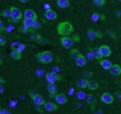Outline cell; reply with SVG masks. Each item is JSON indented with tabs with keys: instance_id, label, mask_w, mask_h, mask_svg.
Instances as JSON below:
<instances>
[{
	"instance_id": "cell-1",
	"label": "cell",
	"mask_w": 121,
	"mask_h": 114,
	"mask_svg": "<svg viewBox=\"0 0 121 114\" xmlns=\"http://www.w3.org/2000/svg\"><path fill=\"white\" fill-rule=\"evenodd\" d=\"M74 27L71 23L69 22H62L60 23L57 26V32L60 36H69L73 33Z\"/></svg>"
},
{
	"instance_id": "cell-2",
	"label": "cell",
	"mask_w": 121,
	"mask_h": 114,
	"mask_svg": "<svg viewBox=\"0 0 121 114\" xmlns=\"http://www.w3.org/2000/svg\"><path fill=\"white\" fill-rule=\"evenodd\" d=\"M36 57L38 58L39 62L40 63H43V64H49L53 60V55H52V53L49 51H45L43 52L37 53Z\"/></svg>"
},
{
	"instance_id": "cell-3",
	"label": "cell",
	"mask_w": 121,
	"mask_h": 114,
	"mask_svg": "<svg viewBox=\"0 0 121 114\" xmlns=\"http://www.w3.org/2000/svg\"><path fill=\"white\" fill-rule=\"evenodd\" d=\"M9 10H10V15H9V17L13 20V22H17V21L21 20L22 17V15H23L22 13V11H21L18 8H16V7H11V8L9 9Z\"/></svg>"
},
{
	"instance_id": "cell-4",
	"label": "cell",
	"mask_w": 121,
	"mask_h": 114,
	"mask_svg": "<svg viewBox=\"0 0 121 114\" xmlns=\"http://www.w3.org/2000/svg\"><path fill=\"white\" fill-rule=\"evenodd\" d=\"M60 79H61V77L55 72H48L46 74V80L48 83H55L56 81H60Z\"/></svg>"
},
{
	"instance_id": "cell-5",
	"label": "cell",
	"mask_w": 121,
	"mask_h": 114,
	"mask_svg": "<svg viewBox=\"0 0 121 114\" xmlns=\"http://www.w3.org/2000/svg\"><path fill=\"white\" fill-rule=\"evenodd\" d=\"M60 43H61V45H62L63 48L70 49L74 45V39L73 38H70L69 37H62L60 38Z\"/></svg>"
},
{
	"instance_id": "cell-6",
	"label": "cell",
	"mask_w": 121,
	"mask_h": 114,
	"mask_svg": "<svg viewBox=\"0 0 121 114\" xmlns=\"http://www.w3.org/2000/svg\"><path fill=\"white\" fill-rule=\"evenodd\" d=\"M75 60H76V65L79 67H83L87 65V58L81 53H79Z\"/></svg>"
},
{
	"instance_id": "cell-7",
	"label": "cell",
	"mask_w": 121,
	"mask_h": 114,
	"mask_svg": "<svg viewBox=\"0 0 121 114\" xmlns=\"http://www.w3.org/2000/svg\"><path fill=\"white\" fill-rule=\"evenodd\" d=\"M45 17L47 20H49V21H54V20H56L57 19V17H58V15L56 13V11L55 10H47L45 12Z\"/></svg>"
},
{
	"instance_id": "cell-8",
	"label": "cell",
	"mask_w": 121,
	"mask_h": 114,
	"mask_svg": "<svg viewBox=\"0 0 121 114\" xmlns=\"http://www.w3.org/2000/svg\"><path fill=\"white\" fill-rule=\"evenodd\" d=\"M101 100L104 104H112L113 101H114V96L111 94H109V93H104V94L102 95Z\"/></svg>"
},
{
	"instance_id": "cell-9",
	"label": "cell",
	"mask_w": 121,
	"mask_h": 114,
	"mask_svg": "<svg viewBox=\"0 0 121 114\" xmlns=\"http://www.w3.org/2000/svg\"><path fill=\"white\" fill-rule=\"evenodd\" d=\"M32 99H33V102H34L35 105H37V106H42V105H44L46 103L44 97H43L42 95H40L39 94H35V95L32 97Z\"/></svg>"
},
{
	"instance_id": "cell-10",
	"label": "cell",
	"mask_w": 121,
	"mask_h": 114,
	"mask_svg": "<svg viewBox=\"0 0 121 114\" xmlns=\"http://www.w3.org/2000/svg\"><path fill=\"white\" fill-rule=\"evenodd\" d=\"M44 108L48 112H52V111H55L58 109V106L52 102H46L44 104Z\"/></svg>"
},
{
	"instance_id": "cell-11",
	"label": "cell",
	"mask_w": 121,
	"mask_h": 114,
	"mask_svg": "<svg viewBox=\"0 0 121 114\" xmlns=\"http://www.w3.org/2000/svg\"><path fill=\"white\" fill-rule=\"evenodd\" d=\"M23 17L24 19H34V20L37 19V15L33 10H26L23 12Z\"/></svg>"
},
{
	"instance_id": "cell-12",
	"label": "cell",
	"mask_w": 121,
	"mask_h": 114,
	"mask_svg": "<svg viewBox=\"0 0 121 114\" xmlns=\"http://www.w3.org/2000/svg\"><path fill=\"white\" fill-rule=\"evenodd\" d=\"M99 64H100V66H101L104 69H105V70H109V69L112 67V66H113L112 62H111V61H109V60H107V59L100 60Z\"/></svg>"
},
{
	"instance_id": "cell-13",
	"label": "cell",
	"mask_w": 121,
	"mask_h": 114,
	"mask_svg": "<svg viewBox=\"0 0 121 114\" xmlns=\"http://www.w3.org/2000/svg\"><path fill=\"white\" fill-rule=\"evenodd\" d=\"M55 100H56V102L58 104L63 105V104L67 103V100L68 99H67V97H66V95L64 94H58V95H55Z\"/></svg>"
},
{
	"instance_id": "cell-14",
	"label": "cell",
	"mask_w": 121,
	"mask_h": 114,
	"mask_svg": "<svg viewBox=\"0 0 121 114\" xmlns=\"http://www.w3.org/2000/svg\"><path fill=\"white\" fill-rule=\"evenodd\" d=\"M100 50H101V52L103 54L104 57H109L112 53V51L110 49V47L106 46V45H103L100 47Z\"/></svg>"
},
{
	"instance_id": "cell-15",
	"label": "cell",
	"mask_w": 121,
	"mask_h": 114,
	"mask_svg": "<svg viewBox=\"0 0 121 114\" xmlns=\"http://www.w3.org/2000/svg\"><path fill=\"white\" fill-rule=\"evenodd\" d=\"M110 72L113 76H119L121 75V66L119 65H113L110 68Z\"/></svg>"
},
{
	"instance_id": "cell-16",
	"label": "cell",
	"mask_w": 121,
	"mask_h": 114,
	"mask_svg": "<svg viewBox=\"0 0 121 114\" xmlns=\"http://www.w3.org/2000/svg\"><path fill=\"white\" fill-rule=\"evenodd\" d=\"M91 52H92V53H93V55H94V59L102 60V58L104 57L103 54H102V52H101L100 48H94V49L91 50Z\"/></svg>"
},
{
	"instance_id": "cell-17",
	"label": "cell",
	"mask_w": 121,
	"mask_h": 114,
	"mask_svg": "<svg viewBox=\"0 0 121 114\" xmlns=\"http://www.w3.org/2000/svg\"><path fill=\"white\" fill-rule=\"evenodd\" d=\"M89 81H88V79H81L77 81V87L81 89H85L89 85Z\"/></svg>"
},
{
	"instance_id": "cell-18",
	"label": "cell",
	"mask_w": 121,
	"mask_h": 114,
	"mask_svg": "<svg viewBox=\"0 0 121 114\" xmlns=\"http://www.w3.org/2000/svg\"><path fill=\"white\" fill-rule=\"evenodd\" d=\"M10 56L14 60H20L22 58V54H21V52L18 49H13V51L10 53Z\"/></svg>"
},
{
	"instance_id": "cell-19",
	"label": "cell",
	"mask_w": 121,
	"mask_h": 114,
	"mask_svg": "<svg viewBox=\"0 0 121 114\" xmlns=\"http://www.w3.org/2000/svg\"><path fill=\"white\" fill-rule=\"evenodd\" d=\"M87 103L89 104V105H95L96 103H97V98H96V96L95 95H91V94H89V95H87Z\"/></svg>"
},
{
	"instance_id": "cell-20",
	"label": "cell",
	"mask_w": 121,
	"mask_h": 114,
	"mask_svg": "<svg viewBox=\"0 0 121 114\" xmlns=\"http://www.w3.org/2000/svg\"><path fill=\"white\" fill-rule=\"evenodd\" d=\"M35 21L36 20H34V19H24L23 20V25L26 27H29V28H33Z\"/></svg>"
},
{
	"instance_id": "cell-21",
	"label": "cell",
	"mask_w": 121,
	"mask_h": 114,
	"mask_svg": "<svg viewBox=\"0 0 121 114\" xmlns=\"http://www.w3.org/2000/svg\"><path fill=\"white\" fill-rule=\"evenodd\" d=\"M69 0H57V5L61 9H66L69 7Z\"/></svg>"
},
{
	"instance_id": "cell-22",
	"label": "cell",
	"mask_w": 121,
	"mask_h": 114,
	"mask_svg": "<svg viewBox=\"0 0 121 114\" xmlns=\"http://www.w3.org/2000/svg\"><path fill=\"white\" fill-rule=\"evenodd\" d=\"M98 87H99V84H98V82H97V81H89L88 88H89L90 90L95 91V90H97V89H98Z\"/></svg>"
},
{
	"instance_id": "cell-23",
	"label": "cell",
	"mask_w": 121,
	"mask_h": 114,
	"mask_svg": "<svg viewBox=\"0 0 121 114\" xmlns=\"http://www.w3.org/2000/svg\"><path fill=\"white\" fill-rule=\"evenodd\" d=\"M47 88H48V91L49 93H56V91H57V87L54 83H48Z\"/></svg>"
},
{
	"instance_id": "cell-24",
	"label": "cell",
	"mask_w": 121,
	"mask_h": 114,
	"mask_svg": "<svg viewBox=\"0 0 121 114\" xmlns=\"http://www.w3.org/2000/svg\"><path fill=\"white\" fill-rule=\"evenodd\" d=\"M92 2L98 7H103L105 4V0H92Z\"/></svg>"
},
{
	"instance_id": "cell-25",
	"label": "cell",
	"mask_w": 121,
	"mask_h": 114,
	"mask_svg": "<svg viewBox=\"0 0 121 114\" xmlns=\"http://www.w3.org/2000/svg\"><path fill=\"white\" fill-rule=\"evenodd\" d=\"M88 35H89V38H90L91 39H93V38H96V31H94V30H92V29H90V30L88 31Z\"/></svg>"
},
{
	"instance_id": "cell-26",
	"label": "cell",
	"mask_w": 121,
	"mask_h": 114,
	"mask_svg": "<svg viewBox=\"0 0 121 114\" xmlns=\"http://www.w3.org/2000/svg\"><path fill=\"white\" fill-rule=\"evenodd\" d=\"M78 54H79V52H78V50H76V49L72 50V51L70 52V55H71L72 58H74V59H76V57L78 56Z\"/></svg>"
},
{
	"instance_id": "cell-27",
	"label": "cell",
	"mask_w": 121,
	"mask_h": 114,
	"mask_svg": "<svg viewBox=\"0 0 121 114\" xmlns=\"http://www.w3.org/2000/svg\"><path fill=\"white\" fill-rule=\"evenodd\" d=\"M86 95H86L84 92H82V91L77 93V98H78V99H85V98H86Z\"/></svg>"
},
{
	"instance_id": "cell-28",
	"label": "cell",
	"mask_w": 121,
	"mask_h": 114,
	"mask_svg": "<svg viewBox=\"0 0 121 114\" xmlns=\"http://www.w3.org/2000/svg\"><path fill=\"white\" fill-rule=\"evenodd\" d=\"M20 31H21V32H22V33H24V34H26V33H29V32H31V28H29V27H26V26H24V25H23V27L20 28Z\"/></svg>"
},
{
	"instance_id": "cell-29",
	"label": "cell",
	"mask_w": 121,
	"mask_h": 114,
	"mask_svg": "<svg viewBox=\"0 0 121 114\" xmlns=\"http://www.w3.org/2000/svg\"><path fill=\"white\" fill-rule=\"evenodd\" d=\"M99 18H101V16L98 14V13H94V14H92V16H91V20L93 22H97L99 20Z\"/></svg>"
},
{
	"instance_id": "cell-30",
	"label": "cell",
	"mask_w": 121,
	"mask_h": 114,
	"mask_svg": "<svg viewBox=\"0 0 121 114\" xmlns=\"http://www.w3.org/2000/svg\"><path fill=\"white\" fill-rule=\"evenodd\" d=\"M41 28V24H39V22H37V21H35V24H34V26H33V29L34 30H37V29Z\"/></svg>"
},
{
	"instance_id": "cell-31",
	"label": "cell",
	"mask_w": 121,
	"mask_h": 114,
	"mask_svg": "<svg viewBox=\"0 0 121 114\" xmlns=\"http://www.w3.org/2000/svg\"><path fill=\"white\" fill-rule=\"evenodd\" d=\"M32 38L35 39V40H40L41 39V36L39 34H34L33 37H32Z\"/></svg>"
},
{
	"instance_id": "cell-32",
	"label": "cell",
	"mask_w": 121,
	"mask_h": 114,
	"mask_svg": "<svg viewBox=\"0 0 121 114\" xmlns=\"http://www.w3.org/2000/svg\"><path fill=\"white\" fill-rule=\"evenodd\" d=\"M6 44H7V39L4 37H1L0 38V45L1 46H5Z\"/></svg>"
},
{
	"instance_id": "cell-33",
	"label": "cell",
	"mask_w": 121,
	"mask_h": 114,
	"mask_svg": "<svg viewBox=\"0 0 121 114\" xmlns=\"http://www.w3.org/2000/svg\"><path fill=\"white\" fill-rule=\"evenodd\" d=\"M2 15H3V16H5V17L9 16V15H10V10H3Z\"/></svg>"
},
{
	"instance_id": "cell-34",
	"label": "cell",
	"mask_w": 121,
	"mask_h": 114,
	"mask_svg": "<svg viewBox=\"0 0 121 114\" xmlns=\"http://www.w3.org/2000/svg\"><path fill=\"white\" fill-rule=\"evenodd\" d=\"M96 38H103V34L99 31H96Z\"/></svg>"
},
{
	"instance_id": "cell-35",
	"label": "cell",
	"mask_w": 121,
	"mask_h": 114,
	"mask_svg": "<svg viewBox=\"0 0 121 114\" xmlns=\"http://www.w3.org/2000/svg\"><path fill=\"white\" fill-rule=\"evenodd\" d=\"M73 39H74V41H78V40L80 39V38H79V36H78V35H76V36H74V37H73Z\"/></svg>"
},
{
	"instance_id": "cell-36",
	"label": "cell",
	"mask_w": 121,
	"mask_h": 114,
	"mask_svg": "<svg viewBox=\"0 0 121 114\" xmlns=\"http://www.w3.org/2000/svg\"><path fill=\"white\" fill-rule=\"evenodd\" d=\"M85 76H86V77H87V78H88V77H91V76H92V73H91V72H90V71H86L85 72Z\"/></svg>"
},
{
	"instance_id": "cell-37",
	"label": "cell",
	"mask_w": 121,
	"mask_h": 114,
	"mask_svg": "<svg viewBox=\"0 0 121 114\" xmlns=\"http://www.w3.org/2000/svg\"><path fill=\"white\" fill-rule=\"evenodd\" d=\"M0 26H1V28H0V30H1V31H4V30H5V27H4V24H3V22H0Z\"/></svg>"
},
{
	"instance_id": "cell-38",
	"label": "cell",
	"mask_w": 121,
	"mask_h": 114,
	"mask_svg": "<svg viewBox=\"0 0 121 114\" xmlns=\"http://www.w3.org/2000/svg\"><path fill=\"white\" fill-rule=\"evenodd\" d=\"M117 98L121 100V93L120 92H117Z\"/></svg>"
},
{
	"instance_id": "cell-39",
	"label": "cell",
	"mask_w": 121,
	"mask_h": 114,
	"mask_svg": "<svg viewBox=\"0 0 121 114\" xmlns=\"http://www.w3.org/2000/svg\"><path fill=\"white\" fill-rule=\"evenodd\" d=\"M0 93H1V94H3V93H4V89H3V87H2V86H0Z\"/></svg>"
},
{
	"instance_id": "cell-40",
	"label": "cell",
	"mask_w": 121,
	"mask_h": 114,
	"mask_svg": "<svg viewBox=\"0 0 121 114\" xmlns=\"http://www.w3.org/2000/svg\"><path fill=\"white\" fill-rule=\"evenodd\" d=\"M22 3H26V2H28V1H30V0H20Z\"/></svg>"
},
{
	"instance_id": "cell-41",
	"label": "cell",
	"mask_w": 121,
	"mask_h": 114,
	"mask_svg": "<svg viewBox=\"0 0 121 114\" xmlns=\"http://www.w3.org/2000/svg\"><path fill=\"white\" fill-rule=\"evenodd\" d=\"M45 8L47 9V10H49V6H48V4H45Z\"/></svg>"
},
{
	"instance_id": "cell-42",
	"label": "cell",
	"mask_w": 121,
	"mask_h": 114,
	"mask_svg": "<svg viewBox=\"0 0 121 114\" xmlns=\"http://www.w3.org/2000/svg\"><path fill=\"white\" fill-rule=\"evenodd\" d=\"M1 82H2V83H4V82H6V80H4L3 78H1Z\"/></svg>"
},
{
	"instance_id": "cell-43",
	"label": "cell",
	"mask_w": 121,
	"mask_h": 114,
	"mask_svg": "<svg viewBox=\"0 0 121 114\" xmlns=\"http://www.w3.org/2000/svg\"><path fill=\"white\" fill-rule=\"evenodd\" d=\"M118 1H120V2H121V0H118Z\"/></svg>"
}]
</instances>
